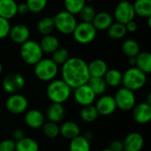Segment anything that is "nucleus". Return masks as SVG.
Listing matches in <instances>:
<instances>
[{
	"label": "nucleus",
	"mask_w": 151,
	"mask_h": 151,
	"mask_svg": "<svg viewBox=\"0 0 151 151\" xmlns=\"http://www.w3.org/2000/svg\"><path fill=\"white\" fill-rule=\"evenodd\" d=\"M62 80L71 88H76L87 84L90 75L88 63L78 57H70L61 65Z\"/></svg>",
	"instance_id": "f257e3e1"
},
{
	"label": "nucleus",
	"mask_w": 151,
	"mask_h": 151,
	"mask_svg": "<svg viewBox=\"0 0 151 151\" xmlns=\"http://www.w3.org/2000/svg\"><path fill=\"white\" fill-rule=\"evenodd\" d=\"M46 94L51 103L63 104L70 98L72 88L62 79H54L49 82Z\"/></svg>",
	"instance_id": "f03ea898"
},
{
	"label": "nucleus",
	"mask_w": 151,
	"mask_h": 151,
	"mask_svg": "<svg viewBox=\"0 0 151 151\" xmlns=\"http://www.w3.org/2000/svg\"><path fill=\"white\" fill-rule=\"evenodd\" d=\"M147 83V74L135 66H130L123 73L122 85L132 91L140 90Z\"/></svg>",
	"instance_id": "7ed1b4c3"
},
{
	"label": "nucleus",
	"mask_w": 151,
	"mask_h": 151,
	"mask_svg": "<svg viewBox=\"0 0 151 151\" xmlns=\"http://www.w3.org/2000/svg\"><path fill=\"white\" fill-rule=\"evenodd\" d=\"M43 52L39 42L29 39L20 45L19 56L22 61L28 65H35L43 58Z\"/></svg>",
	"instance_id": "20e7f679"
},
{
	"label": "nucleus",
	"mask_w": 151,
	"mask_h": 151,
	"mask_svg": "<svg viewBox=\"0 0 151 151\" xmlns=\"http://www.w3.org/2000/svg\"><path fill=\"white\" fill-rule=\"evenodd\" d=\"M59 71L58 65L49 58H42L34 65V73L41 81L50 82L56 78Z\"/></svg>",
	"instance_id": "39448f33"
},
{
	"label": "nucleus",
	"mask_w": 151,
	"mask_h": 151,
	"mask_svg": "<svg viewBox=\"0 0 151 151\" xmlns=\"http://www.w3.org/2000/svg\"><path fill=\"white\" fill-rule=\"evenodd\" d=\"M52 19L55 30L65 35H72L76 25L78 24L76 16L65 10L57 12Z\"/></svg>",
	"instance_id": "423d86ee"
},
{
	"label": "nucleus",
	"mask_w": 151,
	"mask_h": 151,
	"mask_svg": "<svg viewBox=\"0 0 151 151\" xmlns=\"http://www.w3.org/2000/svg\"><path fill=\"white\" fill-rule=\"evenodd\" d=\"M72 35L77 43L86 45L95 41L97 35V30L95 28L92 23L81 21L76 25Z\"/></svg>",
	"instance_id": "0eeeda50"
},
{
	"label": "nucleus",
	"mask_w": 151,
	"mask_h": 151,
	"mask_svg": "<svg viewBox=\"0 0 151 151\" xmlns=\"http://www.w3.org/2000/svg\"><path fill=\"white\" fill-rule=\"evenodd\" d=\"M112 16L114 20L124 25L131 20H134L136 15L134 10L133 3L127 0L119 1L114 8Z\"/></svg>",
	"instance_id": "6e6552de"
},
{
	"label": "nucleus",
	"mask_w": 151,
	"mask_h": 151,
	"mask_svg": "<svg viewBox=\"0 0 151 151\" xmlns=\"http://www.w3.org/2000/svg\"><path fill=\"white\" fill-rule=\"evenodd\" d=\"M114 99L116 102L117 109H119L123 111L133 110L136 104V97L134 92L124 87L119 88L117 90L114 96Z\"/></svg>",
	"instance_id": "1a4fd4ad"
},
{
	"label": "nucleus",
	"mask_w": 151,
	"mask_h": 151,
	"mask_svg": "<svg viewBox=\"0 0 151 151\" xmlns=\"http://www.w3.org/2000/svg\"><path fill=\"white\" fill-rule=\"evenodd\" d=\"M26 81L22 74L12 73L5 75L2 81V87L9 94H15L25 87Z\"/></svg>",
	"instance_id": "9d476101"
},
{
	"label": "nucleus",
	"mask_w": 151,
	"mask_h": 151,
	"mask_svg": "<svg viewBox=\"0 0 151 151\" xmlns=\"http://www.w3.org/2000/svg\"><path fill=\"white\" fill-rule=\"evenodd\" d=\"M5 108L12 114H21L27 111L28 101L23 95L18 93L12 94L5 102Z\"/></svg>",
	"instance_id": "9b49d317"
},
{
	"label": "nucleus",
	"mask_w": 151,
	"mask_h": 151,
	"mask_svg": "<svg viewBox=\"0 0 151 151\" xmlns=\"http://www.w3.org/2000/svg\"><path fill=\"white\" fill-rule=\"evenodd\" d=\"M73 97L76 104L84 107L88 105H92L96 101V96L88 84H84L74 88Z\"/></svg>",
	"instance_id": "f8f14e48"
},
{
	"label": "nucleus",
	"mask_w": 151,
	"mask_h": 151,
	"mask_svg": "<svg viewBox=\"0 0 151 151\" xmlns=\"http://www.w3.org/2000/svg\"><path fill=\"white\" fill-rule=\"evenodd\" d=\"M99 115L110 116L113 114L117 110L116 102L114 96L110 95H103L96 101L95 105Z\"/></svg>",
	"instance_id": "ddd939ff"
},
{
	"label": "nucleus",
	"mask_w": 151,
	"mask_h": 151,
	"mask_svg": "<svg viewBox=\"0 0 151 151\" xmlns=\"http://www.w3.org/2000/svg\"><path fill=\"white\" fill-rule=\"evenodd\" d=\"M30 29L27 25L15 24L11 27L9 37L14 43L21 45L22 43L30 39Z\"/></svg>",
	"instance_id": "4468645a"
},
{
	"label": "nucleus",
	"mask_w": 151,
	"mask_h": 151,
	"mask_svg": "<svg viewBox=\"0 0 151 151\" xmlns=\"http://www.w3.org/2000/svg\"><path fill=\"white\" fill-rule=\"evenodd\" d=\"M133 118L137 124L145 125L151 119V104L146 102L135 104L133 108Z\"/></svg>",
	"instance_id": "2eb2a0df"
},
{
	"label": "nucleus",
	"mask_w": 151,
	"mask_h": 151,
	"mask_svg": "<svg viewBox=\"0 0 151 151\" xmlns=\"http://www.w3.org/2000/svg\"><path fill=\"white\" fill-rule=\"evenodd\" d=\"M124 151H141L144 146L142 135L137 132L128 134L123 141Z\"/></svg>",
	"instance_id": "dca6fc26"
},
{
	"label": "nucleus",
	"mask_w": 151,
	"mask_h": 151,
	"mask_svg": "<svg viewBox=\"0 0 151 151\" xmlns=\"http://www.w3.org/2000/svg\"><path fill=\"white\" fill-rule=\"evenodd\" d=\"M25 122L28 127L38 129L41 128L45 123V116L39 110L31 109L25 114Z\"/></svg>",
	"instance_id": "f3484780"
},
{
	"label": "nucleus",
	"mask_w": 151,
	"mask_h": 151,
	"mask_svg": "<svg viewBox=\"0 0 151 151\" xmlns=\"http://www.w3.org/2000/svg\"><path fill=\"white\" fill-rule=\"evenodd\" d=\"M113 22L114 19L112 14L106 11H101L96 12L91 23L97 31H106Z\"/></svg>",
	"instance_id": "a211bd4d"
},
{
	"label": "nucleus",
	"mask_w": 151,
	"mask_h": 151,
	"mask_svg": "<svg viewBox=\"0 0 151 151\" xmlns=\"http://www.w3.org/2000/svg\"><path fill=\"white\" fill-rule=\"evenodd\" d=\"M65 110L63 104L51 103L46 110V117L50 122L58 123L65 118Z\"/></svg>",
	"instance_id": "6ab92c4d"
},
{
	"label": "nucleus",
	"mask_w": 151,
	"mask_h": 151,
	"mask_svg": "<svg viewBox=\"0 0 151 151\" xmlns=\"http://www.w3.org/2000/svg\"><path fill=\"white\" fill-rule=\"evenodd\" d=\"M39 44L43 53L52 54L57 49L60 47V41L56 35L51 34L42 36L39 42Z\"/></svg>",
	"instance_id": "aec40b11"
},
{
	"label": "nucleus",
	"mask_w": 151,
	"mask_h": 151,
	"mask_svg": "<svg viewBox=\"0 0 151 151\" xmlns=\"http://www.w3.org/2000/svg\"><path fill=\"white\" fill-rule=\"evenodd\" d=\"M60 134L67 139L72 140L79 135H81V128L79 125L74 121H65L59 127Z\"/></svg>",
	"instance_id": "412c9836"
},
{
	"label": "nucleus",
	"mask_w": 151,
	"mask_h": 151,
	"mask_svg": "<svg viewBox=\"0 0 151 151\" xmlns=\"http://www.w3.org/2000/svg\"><path fill=\"white\" fill-rule=\"evenodd\" d=\"M88 68L90 77H104L109 69L107 63L101 58L90 61L88 64Z\"/></svg>",
	"instance_id": "4be33fe9"
},
{
	"label": "nucleus",
	"mask_w": 151,
	"mask_h": 151,
	"mask_svg": "<svg viewBox=\"0 0 151 151\" xmlns=\"http://www.w3.org/2000/svg\"><path fill=\"white\" fill-rule=\"evenodd\" d=\"M17 6L15 0H0V17L8 20L13 19L18 14Z\"/></svg>",
	"instance_id": "5701e85b"
},
{
	"label": "nucleus",
	"mask_w": 151,
	"mask_h": 151,
	"mask_svg": "<svg viewBox=\"0 0 151 151\" xmlns=\"http://www.w3.org/2000/svg\"><path fill=\"white\" fill-rule=\"evenodd\" d=\"M135 67L146 74L150 73L151 54L149 51H140V53L135 57Z\"/></svg>",
	"instance_id": "b1692460"
},
{
	"label": "nucleus",
	"mask_w": 151,
	"mask_h": 151,
	"mask_svg": "<svg viewBox=\"0 0 151 151\" xmlns=\"http://www.w3.org/2000/svg\"><path fill=\"white\" fill-rule=\"evenodd\" d=\"M121 50L123 54L129 58H135L141 51L140 44L139 42L132 38L126 39L121 45Z\"/></svg>",
	"instance_id": "393cba45"
},
{
	"label": "nucleus",
	"mask_w": 151,
	"mask_h": 151,
	"mask_svg": "<svg viewBox=\"0 0 151 151\" xmlns=\"http://www.w3.org/2000/svg\"><path fill=\"white\" fill-rule=\"evenodd\" d=\"M135 15L144 18H151V0H134L133 3Z\"/></svg>",
	"instance_id": "a878e982"
},
{
	"label": "nucleus",
	"mask_w": 151,
	"mask_h": 151,
	"mask_svg": "<svg viewBox=\"0 0 151 151\" xmlns=\"http://www.w3.org/2000/svg\"><path fill=\"white\" fill-rule=\"evenodd\" d=\"M122 77L123 73L119 69H108L106 73L104 76V79L107 86L111 88H118L122 85Z\"/></svg>",
	"instance_id": "bb28decb"
},
{
	"label": "nucleus",
	"mask_w": 151,
	"mask_h": 151,
	"mask_svg": "<svg viewBox=\"0 0 151 151\" xmlns=\"http://www.w3.org/2000/svg\"><path fill=\"white\" fill-rule=\"evenodd\" d=\"M36 29L42 36L51 35L55 30L52 17L45 16L41 18L36 24Z\"/></svg>",
	"instance_id": "cd10ccee"
},
{
	"label": "nucleus",
	"mask_w": 151,
	"mask_h": 151,
	"mask_svg": "<svg viewBox=\"0 0 151 151\" xmlns=\"http://www.w3.org/2000/svg\"><path fill=\"white\" fill-rule=\"evenodd\" d=\"M87 84L91 88L96 96L104 95L108 87L104 77H90Z\"/></svg>",
	"instance_id": "c85d7f7f"
},
{
	"label": "nucleus",
	"mask_w": 151,
	"mask_h": 151,
	"mask_svg": "<svg viewBox=\"0 0 151 151\" xmlns=\"http://www.w3.org/2000/svg\"><path fill=\"white\" fill-rule=\"evenodd\" d=\"M90 142L84 135H79L71 140L69 151H90Z\"/></svg>",
	"instance_id": "c756f323"
},
{
	"label": "nucleus",
	"mask_w": 151,
	"mask_h": 151,
	"mask_svg": "<svg viewBox=\"0 0 151 151\" xmlns=\"http://www.w3.org/2000/svg\"><path fill=\"white\" fill-rule=\"evenodd\" d=\"M106 31L108 36L113 40H121L127 34L126 26L117 21H114Z\"/></svg>",
	"instance_id": "7c9ffc66"
},
{
	"label": "nucleus",
	"mask_w": 151,
	"mask_h": 151,
	"mask_svg": "<svg viewBox=\"0 0 151 151\" xmlns=\"http://www.w3.org/2000/svg\"><path fill=\"white\" fill-rule=\"evenodd\" d=\"M15 151H39L38 142L30 137H24L16 142Z\"/></svg>",
	"instance_id": "2f4dec72"
},
{
	"label": "nucleus",
	"mask_w": 151,
	"mask_h": 151,
	"mask_svg": "<svg viewBox=\"0 0 151 151\" xmlns=\"http://www.w3.org/2000/svg\"><path fill=\"white\" fill-rule=\"evenodd\" d=\"M99 114L95 107V105H88L82 107V109L80 111V117L82 119V121L86 123H92L95 120L97 119Z\"/></svg>",
	"instance_id": "473e14b6"
},
{
	"label": "nucleus",
	"mask_w": 151,
	"mask_h": 151,
	"mask_svg": "<svg viewBox=\"0 0 151 151\" xmlns=\"http://www.w3.org/2000/svg\"><path fill=\"white\" fill-rule=\"evenodd\" d=\"M87 4L86 0H64L65 11L73 14L78 15L81 9Z\"/></svg>",
	"instance_id": "72a5a7b5"
},
{
	"label": "nucleus",
	"mask_w": 151,
	"mask_h": 151,
	"mask_svg": "<svg viewBox=\"0 0 151 151\" xmlns=\"http://www.w3.org/2000/svg\"><path fill=\"white\" fill-rule=\"evenodd\" d=\"M42 128L43 134L49 139H55L60 134L59 127L57 123L50 122V121L45 122L42 127Z\"/></svg>",
	"instance_id": "f704fd0d"
},
{
	"label": "nucleus",
	"mask_w": 151,
	"mask_h": 151,
	"mask_svg": "<svg viewBox=\"0 0 151 151\" xmlns=\"http://www.w3.org/2000/svg\"><path fill=\"white\" fill-rule=\"evenodd\" d=\"M69 58H70L69 50L65 47H59L52 53L51 59L59 66L62 65Z\"/></svg>",
	"instance_id": "c9c22d12"
},
{
	"label": "nucleus",
	"mask_w": 151,
	"mask_h": 151,
	"mask_svg": "<svg viewBox=\"0 0 151 151\" xmlns=\"http://www.w3.org/2000/svg\"><path fill=\"white\" fill-rule=\"evenodd\" d=\"M96 9L90 5V4H86L82 9L81 11L80 12V13L78 14L79 15V18L81 19V22H88V23H91L96 14Z\"/></svg>",
	"instance_id": "e433bc0d"
},
{
	"label": "nucleus",
	"mask_w": 151,
	"mask_h": 151,
	"mask_svg": "<svg viewBox=\"0 0 151 151\" xmlns=\"http://www.w3.org/2000/svg\"><path fill=\"white\" fill-rule=\"evenodd\" d=\"M49 0H26V4L28 7L29 12L32 13H40L42 12L48 4Z\"/></svg>",
	"instance_id": "4c0bfd02"
},
{
	"label": "nucleus",
	"mask_w": 151,
	"mask_h": 151,
	"mask_svg": "<svg viewBox=\"0 0 151 151\" xmlns=\"http://www.w3.org/2000/svg\"><path fill=\"white\" fill-rule=\"evenodd\" d=\"M10 20L0 17V40H3L9 36L10 29H11Z\"/></svg>",
	"instance_id": "58836bf2"
},
{
	"label": "nucleus",
	"mask_w": 151,
	"mask_h": 151,
	"mask_svg": "<svg viewBox=\"0 0 151 151\" xmlns=\"http://www.w3.org/2000/svg\"><path fill=\"white\" fill-rule=\"evenodd\" d=\"M16 142L12 139H5L0 142V151H15Z\"/></svg>",
	"instance_id": "ea45409f"
},
{
	"label": "nucleus",
	"mask_w": 151,
	"mask_h": 151,
	"mask_svg": "<svg viewBox=\"0 0 151 151\" xmlns=\"http://www.w3.org/2000/svg\"><path fill=\"white\" fill-rule=\"evenodd\" d=\"M109 149L111 151H124L123 142L119 140H114L110 143Z\"/></svg>",
	"instance_id": "a19ab883"
},
{
	"label": "nucleus",
	"mask_w": 151,
	"mask_h": 151,
	"mask_svg": "<svg viewBox=\"0 0 151 151\" xmlns=\"http://www.w3.org/2000/svg\"><path fill=\"white\" fill-rule=\"evenodd\" d=\"M125 26H126V29H127V33H134L138 29V24L136 23V21L134 19L127 22Z\"/></svg>",
	"instance_id": "79ce46f5"
},
{
	"label": "nucleus",
	"mask_w": 151,
	"mask_h": 151,
	"mask_svg": "<svg viewBox=\"0 0 151 151\" xmlns=\"http://www.w3.org/2000/svg\"><path fill=\"white\" fill-rule=\"evenodd\" d=\"M29 12L28 7L26 3H19L17 6V13L19 15H26Z\"/></svg>",
	"instance_id": "37998d69"
},
{
	"label": "nucleus",
	"mask_w": 151,
	"mask_h": 151,
	"mask_svg": "<svg viewBox=\"0 0 151 151\" xmlns=\"http://www.w3.org/2000/svg\"><path fill=\"white\" fill-rule=\"evenodd\" d=\"M12 137H13V139H12L13 141L18 142V141H19V140H21V139H23L25 137V133L21 128H17V129H15L13 131Z\"/></svg>",
	"instance_id": "c03bdc74"
},
{
	"label": "nucleus",
	"mask_w": 151,
	"mask_h": 151,
	"mask_svg": "<svg viewBox=\"0 0 151 151\" xmlns=\"http://www.w3.org/2000/svg\"><path fill=\"white\" fill-rule=\"evenodd\" d=\"M128 64L130 65V66H135V58H129Z\"/></svg>",
	"instance_id": "a18cd8bd"
},
{
	"label": "nucleus",
	"mask_w": 151,
	"mask_h": 151,
	"mask_svg": "<svg viewBox=\"0 0 151 151\" xmlns=\"http://www.w3.org/2000/svg\"><path fill=\"white\" fill-rule=\"evenodd\" d=\"M3 70H4V66H3L2 63L0 62V75H1V74H2V73H3Z\"/></svg>",
	"instance_id": "49530a36"
},
{
	"label": "nucleus",
	"mask_w": 151,
	"mask_h": 151,
	"mask_svg": "<svg viewBox=\"0 0 151 151\" xmlns=\"http://www.w3.org/2000/svg\"><path fill=\"white\" fill-rule=\"evenodd\" d=\"M94 1H96V0H86L87 3H92V2H94Z\"/></svg>",
	"instance_id": "de8ad7c7"
},
{
	"label": "nucleus",
	"mask_w": 151,
	"mask_h": 151,
	"mask_svg": "<svg viewBox=\"0 0 151 151\" xmlns=\"http://www.w3.org/2000/svg\"><path fill=\"white\" fill-rule=\"evenodd\" d=\"M101 151H111V150H110V149L108 148V149H104V150H102Z\"/></svg>",
	"instance_id": "09e8293b"
},
{
	"label": "nucleus",
	"mask_w": 151,
	"mask_h": 151,
	"mask_svg": "<svg viewBox=\"0 0 151 151\" xmlns=\"http://www.w3.org/2000/svg\"><path fill=\"white\" fill-rule=\"evenodd\" d=\"M127 1H130V2H132L133 0H127Z\"/></svg>",
	"instance_id": "8fccbe9b"
}]
</instances>
